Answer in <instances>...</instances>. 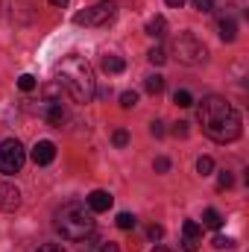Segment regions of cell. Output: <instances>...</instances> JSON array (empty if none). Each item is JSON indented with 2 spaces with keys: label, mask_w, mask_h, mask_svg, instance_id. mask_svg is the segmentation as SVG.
<instances>
[{
  "label": "cell",
  "mask_w": 249,
  "mask_h": 252,
  "mask_svg": "<svg viewBox=\"0 0 249 252\" xmlns=\"http://www.w3.org/2000/svg\"><path fill=\"white\" fill-rule=\"evenodd\" d=\"M193 9L196 12H211L214 9V0H193Z\"/></svg>",
  "instance_id": "obj_28"
},
{
  "label": "cell",
  "mask_w": 249,
  "mask_h": 252,
  "mask_svg": "<svg viewBox=\"0 0 249 252\" xmlns=\"http://www.w3.org/2000/svg\"><path fill=\"white\" fill-rule=\"evenodd\" d=\"M196 173H199V176H211V173H214V158H211V156H199Z\"/></svg>",
  "instance_id": "obj_16"
},
{
  "label": "cell",
  "mask_w": 249,
  "mask_h": 252,
  "mask_svg": "<svg viewBox=\"0 0 249 252\" xmlns=\"http://www.w3.org/2000/svg\"><path fill=\"white\" fill-rule=\"evenodd\" d=\"M196 121L202 124V132L217 141V144H232L241 138V115L232 103H226L217 94L202 97V103L196 106Z\"/></svg>",
  "instance_id": "obj_1"
},
{
  "label": "cell",
  "mask_w": 249,
  "mask_h": 252,
  "mask_svg": "<svg viewBox=\"0 0 249 252\" xmlns=\"http://www.w3.org/2000/svg\"><path fill=\"white\" fill-rule=\"evenodd\" d=\"M38 252H64L59 244H44V247H38Z\"/></svg>",
  "instance_id": "obj_34"
},
{
  "label": "cell",
  "mask_w": 249,
  "mask_h": 252,
  "mask_svg": "<svg viewBox=\"0 0 249 252\" xmlns=\"http://www.w3.org/2000/svg\"><path fill=\"white\" fill-rule=\"evenodd\" d=\"M182 232H185V238H190V241H199L202 226H199V223H193V220H185V223H182Z\"/></svg>",
  "instance_id": "obj_18"
},
{
  "label": "cell",
  "mask_w": 249,
  "mask_h": 252,
  "mask_svg": "<svg viewBox=\"0 0 249 252\" xmlns=\"http://www.w3.org/2000/svg\"><path fill=\"white\" fill-rule=\"evenodd\" d=\"M21 205V190L9 182H0V211H15Z\"/></svg>",
  "instance_id": "obj_9"
},
{
  "label": "cell",
  "mask_w": 249,
  "mask_h": 252,
  "mask_svg": "<svg viewBox=\"0 0 249 252\" xmlns=\"http://www.w3.org/2000/svg\"><path fill=\"white\" fill-rule=\"evenodd\" d=\"M59 76H62L59 82L70 91V97L76 103H91L94 100L97 79H94V67H91V62L85 56H76V53L64 56L59 62Z\"/></svg>",
  "instance_id": "obj_2"
},
{
  "label": "cell",
  "mask_w": 249,
  "mask_h": 252,
  "mask_svg": "<svg viewBox=\"0 0 249 252\" xmlns=\"http://www.w3.org/2000/svg\"><path fill=\"white\" fill-rule=\"evenodd\" d=\"M53 158H56V144H53V141H38V144L32 147V161H35V164L44 167V164H50Z\"/></svg>",
  "instance_id": "obj_10"
},
{
  "label": "cell",
  "mask_w": 249,
  "mask_h": 252,
  "mask_svg": "<svg viewBox=\"0 0 249 252\" xmlns=\"http://www.w3.org/2000/svg\"><path fill=\"white\" fill-rule=\"evenodd\" d=\"M147 235H150V241H161V238H164V229H161V226H150Z\"/></svg>",
  "instance_id": "obj_30"
},
{
  "label": "cell",
  "mask_w": 249,
  "mask_h": 252,
  "mask_svg": "<svg viewBox=\"0 0 249 252\" xmlns=\"http://www.w3.org/2000/svg\"><path fill=\"white\" fill-rule=\"evenodd\" d=\"M202 226H208V229H220V226H223V217H220V211L208 208V211L202 214Z\"/></svg>",
  "instance_id": "obj_15"
},
{
  "label": "cell",
  "mask_w": 249,
  "mask_h": 252,
  "mask_svg": "<svg viewBox=\"0 0 249 252\" xmlns=\"http://www.w3.org/2000/svg\"><path fill=\"white\" fill-rule=\"evenodd\" d=\"M112 141H115V147H126V144H129V132H126V129H118V132L112 135Z\"/></svg>",
  "instance_id": "obj_26"
},
{
  "label": "cell",
  "mask_w": 249,
  "mask_h": 252,
  "mask_svg": "<svg viewBox=\"0 0 249 252\" xmlns=\"http://www.w3.org/2000/svg\"><path fill=\"white\" fill-rule=\"evenodd\" d=\"M35 85H38V79H35L32 73H21V76H18V88H21V91L30 94V91H35Z\"/></svg>",
  "instance_id": "obj_17"
},
{
  "label": "cell",
  "mask_w": 249,
  "mask_h": 252,
  "mask_svg": "<svg viewBox=\"0 0 249 252\" xmlns=\"http://www.w3.org/2000/svg\"><path fill=\"white\" fill-rule=\"evenodd\" d=\"M173 103H176L179 109H187V106H193V97H190V91H185V88H179V91L173 94Z\"/></svg>",
  "instance_id": "obj_19"
},
{
  "label": "cell",
  "mask_w": 249,
  "mask_h": 252,
  "mask_svg": "<svg viewBox=\"0 0 249 252\" xmlns=\"http://www.w3.org/2000/svg\"><path fill=\"white\" fill-rule=\"evenodd\" d=\"M50 6H56V9H62V6H67V0H50Z\"/></svg>",
  "instance_id": "obj_36"
},
{
  "label": "cell",
  "mask_w": 249,
  "mask_h": 252,
  "mask_svg": "<svg viewBox=\"0 0 249 252\" xmlns=\"http://www.w3.org/2000/svg\"><path fill=\"white\" fill-rule=\"evenodd\" d=\"M211 244H214V250H232V247H235V241H232V238H226V235H214V241H211Z\"/></svg>",
  "instance_id": "obj_21"
},
{
  "label": "cell",
  "mask_w": 249,
  "mask_h": 252,
  "mask_svg": "<svg viewBox=\"0 0 249 252\" xmlns=\"http://www.w3.org/2000/svg\"><path fill=\"white\" fill-rule=\"evenodd\" d=\"M115 12H118V3L115 0H100L91 9H85V12H76L73 15V24L76 27H106L115 18Z\"/></svg>",
  "instance_id": "obj_5"
},
{
  "label": "cell",
  "mask_w": 249,
  "mask_h": 252,
  "mask_svg": "<svg viewBox=\"0 0 249 252\" xmlns=\"http://www.w3.org/2000/svg\"><path fill=\"white\" fill-rule=\"evenodd\" d=\"M24 161H27V150H24V144H21L18 138H6V141L0 144V173H6V176L21 173Z\"/></svg>",
  "instance_id": "obj_6"
},
{
  "label": "cell",
  "mask_w": 249,
  "mask_h": 252,
  "mask_svg": "<svg viewBox=\"0 0 249 252\" xmlns=\"http://www.w3.org/2000/svg\"><path fill=\"white\" fill-rule=\"evenodd\" d=\"M147 35H153V38H164V35H167V21H164V15H156V18L147 21Z\"/></svg>",
  "instance_id": "obj_11"
},
{
  "label": "cell",
  "mask_w": 249,
  "mask_h": 252,
  "mask_svg": "<svg viewBox=\"0 0 249 252\" xmlns=\"http://www.w3.org/2000/svg\"><path fill=\"white\" fill-rule=\"evenodd\" d=\"M100 252H121V247H118L115 241H106V244L100 247Z\"/></svg>",
  "instance_id": "obj_33"
},
{
  "label": "cell",
  "mask_w": 249,
  "mask_h": 252,
  "mask_svg": "<svg viewBox=\"0 0 249 252\" xmlns=\"http://www.w3.org/2000/svg\"><path fill=\"white\" fill-rule=\"evenodd\" d=\"M167 6H173V9H179V6H185V0H164Z\"/></svg>",
  "instance_id": "obj_35"
},
{
  "label": "cell",
  "mask_w": 249,
  "mask_h": 252,
  "mask_svg": "<svg viewBox=\"0 0 249 252\" xmlns=\"http://www.w3.org/2000/svg\"><path fill=\"white\" fill-rule=\"evenodd\" d=\"M144 88H147L150 94H161V91H164V76H158V73L147 76V79H144Z\"/></svg>",
  "instance_id": "obj_14"
},
{
  "label": "cell",
  "mask_w": 249,
  "mask_h": 252,
  "mask_svg": "<svg viewBox=\"0 0 249 252\" xmlns=\"http://www.w3.org/2000/svg\"><path fill=\"white\" fill-rule=\"evenodd\" d=\"M182 250H185V252H196V250H199V241H190V238H185V241H182Z\"/></svg>",
  "instance_id": "obj_32"
},
{
  "label": "cell",
  "mask_w": 249,
  "mask_h": 252,
  "mask_svg": "<svg viewBox=\"0 0 249 252\" xmlns=\"http://www.w3.org/2000/svg\"><path fill=\"white\" fill-rule=\"evenodd\" d=\"M56 232L67 241H85L94 232V211L85 202H64L56 211Z\"/></svg>",
  "instance_id": "obj_3"
},
{
  "label": "cell",
  "mask_w": 249,
  "mask_h": 252,
  "mask_svg": "<svg viewBox=\"0 0 249 252\" xmlns=\"http://www.w3.org/2000/svg\"><path fill=\"white\" fill-rule=\"evenodd\" d=\"M170 53L179 59V64H187V67H196L208 59V50L205 44L193 35V32H179L173 41H170Z\"/></svg>",
  "instance_id": "obj_4"
},
{
  "label": "cell",
  "mask_w": 249,
  "mask_h": 252,
  "mask_svg": "<svg viewBox=\"0 0 249 252\" xmlns=\"http://www.w3.org/2000/svg\"><path fill=\"white\" fill-rule=\"evenodd\" d=\"M135 223H138V220H135V217H132L129 211L118 214V226H121V229H135Z\"/></svg>",
  "instance_id": "obj_23"
},
{
  "label": "cell",
  "mask_w": 249,
  "mask_h": 252,
  "mask_svg": "<svg viewBox=\"0 0 249 252\" xmlns=\"http://www.w3.org/2000/svg\"><path fill=\"white\" fill-rule=\"evenodd\" d=\"M150 135H153V138H161V135H164V124H161V121H153V124H150Z\"/></svg>",
  "instance_id": "obj_29"
},
{
  "label": "cell",
  "mask_w": 249,
  "mask_h": 252,
  "mask_svg": "<svg viewBox=\"0 0 249 252\" xmlns=\"http://www.w3.org/2000/svg\"><path fill=\"white\" fill-rule=\"evenodd\" d=\"M147 59H150L153 64H164V62H167V53H164L161 47H153V50L147 53Z\"/></svg>",
  "instance_id": "obj_20"
},
{
  "label": "cell",
  "mask_w": 249,
  "mask_h": 252,
  "mask_svg": "<svg viewBox=\"0 0 249 252\" xmlns=\"http://www.w3.org/2000/svg\"><path fill=\"white\" fill-rule=\"evenodd\" d=\"M153 252H167V247H161V244H153Z\"/></svg>",
  "instance_id": "obj_37"
},
{
  "label": "cell",
  "mask_w": 249,
  "mask_h": 252,
  "mask_svg": "<svg viewBox=\"0 0 249 252\" xmlns=\"http://www.w3.org/2000/svg\"><path fill=\"white\" fill-rule=\"evenodd\" d=\"M121 106H124V109H135V106H138V94H135V91H124V94H121Z\"/></svg>",
  "instance_id": "obj_22"
},
{
  "label": "cell",
  "mask_w": 249,
  "mask_h": 252,
  "mask_svg": "<svg viewBox=\"0 0 249 252\" xmlns=\"http://www.w3.org/2000/svg\"><path fill=\"white\" fill-rule=\"evenodd\" d=\"M220 38H223V41H235V38H238V24H235V18H223V21H220Z\"/></svg>",
  "instance_id": "obj_13"
},
{
  "label": "cell",
  "mask_w": 249,
  "mask_h": 252,
  "mask_svg": "<svg viewBox=\"0 0 249 252\" xmlns=\"http://www.w3.org/2000/svg\"><path fill=\"white\" fill-rule=\"evenodd\" d=\"M59 94H62V85H59V82H50V85L44 88V97H47V100H59Z\"/></svg>",
  "instance_id": "obj_25"
},
{
  "label": "cell",
  "mask_w": 249,
  "mask_h": 252,
  "mask_svg": "<svg viewBox=\"0 0 249 252\" xmlns=\"http://www.w3.org/2000/svg\"><path fill=\"white\" fill-rule=\"evenodd\" d=\"M100 67H103L106 73H124L126 62L121 59V56H115V53H106V56H103V62H100Z\"/></svg>",
  "instance_id": "obj_12"
},
{
  "label": "cell",
  "mask_w": 249,
  "mask_h": 252,
  "mask_svg": "<svg viewBox=\"0 0 249 252\" xmlns=\"http://www.w3.org/2000/svg\"><path fill=\"white\" fill-rule=\"evenodd\" d=\"M153 167H156V173H167V170H170V158H164V156H158Z\"/></svg>",
  "instance_id": "obj_27"
},
{
  "label": "cell",
  "mask_w": 249,
  "mask_h": 252,
  "mask_svg": "<svg viewBox=\"0 0 249 252\" xmlns=\"http://www.w3.org/2000/svg\"><path fill=\"white\" fill-rule=\"evenodd\" d=\"M38 112H41V118H44L50 126H62L64 121H67V112L62 109L59 100H44V106H41Z\"/></svg>",
  "instance_id": "obj_7"
},
{
  "label": "cell",
  "mask_w": 249,
  "mask_h": 252,
  "mask_svg": "<svg viewBox=\"0 0 249 252\" xmlns=\"http://www.w3.org/2000/svg\"><path fill=\"white\" fill-rule=\"evenodd\" d=\"M173 135H176V138H187V124L185 121H179V124L173 126Z\"/></svg>",
  "instance_id": "obj_31"
},
{
  "label": "cell",
  "mask_w": 249,
  "mask_h": 252,
  "mask_svg": "<svg viewBox=\"0 0 249 252\" xmlns=\"http://www.w3.org/2000/svg\"><path fill=\"white\" fill-rule=\"evenodd\" d=\"M232 185H235L232 173H229V170H223V173L217 176V188H220V190H226V188H232Z\"/></svg>",
  "instance_id": "obj_24"
},
{
  "label": "cell",
  "mask_w": 249,
  "mask_h": 252,
  "mask_svg": "<svg viewBox=\"0 0 249 252\" xmlns=\"http://www.w3.org/2000/svg\"><path fill=\"white\" fill-rule=\"evenodd\" d=\"M112 202H115V196H112L109 190H91V193L85 196V205H88L94 214H100V211H109V208H112Z\"/></svg>",
  "instance_id": "obj_8"
}]
</instances>
